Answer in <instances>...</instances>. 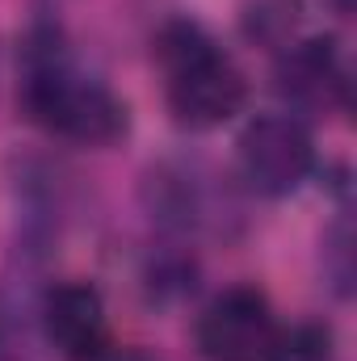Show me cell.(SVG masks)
<instances>
[{
	"mask_svg": "<svg viewBox=\"0 0 357 361\" xmlns=\"http://www.w3.org/2000/svg\"><path fill=\"white\" fill-rule=\"evenodd\" d=\"M337 8H341V13H349V8H353V0H337Z\"/></svg>",
	"mask_w": 357,
	"mask_h": 361,
	"instance_id": "cell-9",
	"label": "cell"
},
{
	"mask_svg": "<svg viewBox=\"0 0 357 361\" xmlns=\"http://www.w3.org/2000/svg\"><path fill=\"white\" fill-rule=\"evenodd\" d=\"M282 89L307 105H328L345 97V72L332 38H307L282 59Z\"/></svg>",
	"mask_w": 357,
	"mask_h": 361,
	"instance_id": "cell-6",
	"label": "cell"
},
{
	"mask_svg": "<svg viewBox=\"0 0 357 361\" xmlns=\"http://www.w3.org/2000/svg\"><path fill=\"white\" fill-rule=\"evenodd\" d=\"M240 177L261 197H286L294 193L315 169V143L311 130L290 114H261L244 126L240 143Z\"/></svg>",
	"mask_w": 357,
	"mask_h": 361,
	"instance_id": "cell-3",
	"label": "cell"
},
{
	"mask_svg": "<svg viewBox=\"0 0 357 361\" xmlns=\"http://www.w3.org/2000/svg\"><path fill=\"white\" fill-rule=\"evenodd\" d=\"M0 336H4V319H0Z\"/></svg>",
	"mask_w": 357,
	"mask_h": 361,
	"instance_id": "cell-10",
	"label": "cell"
},
{
	"mask_svg": "<svg viewBox=\"0 0 357 361\" xmlns=\"http://www.w3.org/2000/svg\"><path fill=\"white\" fill-rule=\"evenodd\" d=\"M21 101L38 126L85 147H105L126 135V105L68 59L55 30H38L30 38Z\"/></svg>",
	"mask_w": 357,
	"mask_h": 361,
	"instance_id": "cell-1",
	"label": "cell"
},
{
	"mask_svg": "<svg viewBox=\"0 0 357 361\" xmlns=\"http://www.w3.org/2000/svg\"><path fill=\"white\" fill-rule=\"evenodd\" d=\"M156 59L164 68V101L185 130H214L231 122L244 101L248 80L223 55V47L193 21H169L156 38Z\"/></svg>",
	"mask_w": 357,
	"mask_h": 361,
	"instance_id": "cell-2",
	"label": "cell"
},
{
	"mask_svg": "<svg viewBox=\"0 0 357 361\" xmlns=\"http://www.w3.org/2000/svg\"><path fill=\"white\" fill-rule=\"evenodd\" d=\"M265 361H332V332L324 324H294L273 332Z\"/></svg>",
	"mask_w": 357,
	"mask_h": 361,
	"instance_id": "cell-7",
	"label": "cell"
},
{
	"mask_svg": "<svg viewBox=\"0 0 357 361\" xmlns=\"http://www.w3.org/2000/svg\"><path fill=\"white\" fill-rule=\"evenodd\" d=\"M273 311L269 298L253 286L223 290L202 315H198V353L206 361H265L273 345Z\"/></svg>",
	"mask_w": 357,
	"mask_h": 361,
	"instance_id": "cell-4",
	"label": "cell"
},
{
	"mask_svg": "<svg viewBox=\"0 0 357 361\" xmlns=\"http://www.w3.org/2000/svg\"><path fill=\"white\" fill-rule=\"evenodd\" d=\"M47 345L63 361H105L109 357V315L89 281H59L42 298Z\"/></svg>",
	"mask_w": 357,
	"mask_h": 361,
	"instance_id": "cell-5",
	"label": "cell"
},
{
	"mask_svg": "<svg viewBox=\"0 0 357 361\" xmlns=\"http://www.w3.org/2000/svg\"><path fill=\"white\" fill-rule=\"evenodd\" d=\"M109 361H156V357L143 353V349H126V353H118V357H109Z\"/></svg>",
	"mask_w": 357,
	"mask_h": 361,
	"instance_id": "cell-8",
	"label": "cell"
}]
</instances>
